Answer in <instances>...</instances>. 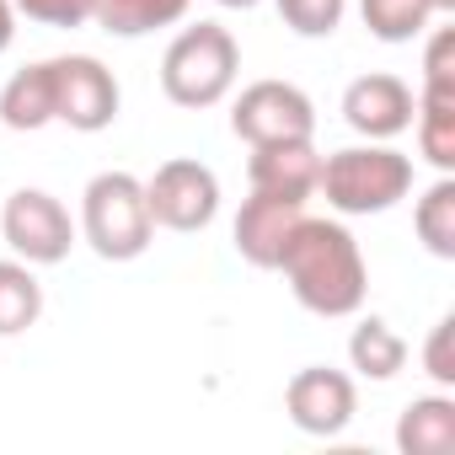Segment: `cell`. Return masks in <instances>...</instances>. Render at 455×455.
Wrapping results in <instances>:
<instances>
[{"instance_id":"obj_1","label":"cell","mask_w":455,"mask_h":455,"mask_svg":"<svg viewBox=\"0 0 455 455\" xmlns=\"http://www.w3.org/2000/svg\"><path fill=\"white\" fill-rule=\"evenodd\" d=\"M279 274L290 284V295L311 311V316H359L364 311V295H370V268H364V252L354 242V231L343 220H322V214H306L295 225V236L279 258Z\"/></svg>"},{"instance_id":"obj_2","label":"cell","mask_w":455,"mask_h":455,"mask_svg":"<svg viewBox=\"0 0 455 455\" xmlns=\"http://www.w3.org/2000/svg\"><path fill=\"white\" fill-rule=\"evenodd\" d=\"M316 193H322L343 220L386 214V209H396V204L412 193V156H402L391 140H364V145L332 150V156H322V182H316Z\"/></svg>"},{"instance_id":"obj_3","label":"cell","mask_w":455,"mask_h":455,"mask_svg":"<svg viewBox=\"0 0 455 455\" xmlns=\"http://www.w3.org/2000/svg\"><path fill=\"white\" fill-rule=\"evenodd\" d=\"M242 76V44L231 28H220V22H193L182 28L166 54H161V92L166 102L177 108H220L225 97H231Z\"/></svg>"},{"instance_id":"obj_4","label":"cell","mask_w":455,"mask_h":455,"mask_svg":"<svg viewBox=\"0 0 455 455\" xmlns=\"http://www.w3.org/2000/svg\"><path fill=\"white\" fill-rule=\"evenodd\" d=\"M81 242L102 263H134L156 242V220L145 204V182L134 172H97L81 188Z\"/></svg>"},{"instance_id":"obj_5","label":"cell","mask_w":455,"mask_h":455,"mask_svg":"<svg viewBox=\"0 0 455 455\" xmlns=\"http://www.w3.org/2000/svg\"><path fill=\"white\" fill-rule=\"evenodd\" d=\"M145 204L156 231H177V236L209 231L220 214V177L193 156H172L145 177Z\"/></svg>"},{"instance_id":"obj_6","label":"cell","mask_w":455,"mask_h":455,"mask_svg":"<svg viewBox=\"0 0 455 455\" xmlns=\"http://www.w3.org/2000/svg\"><path fill=\"white\" fill-rule=\"evenodd\" d=\"M0 236H6L12 258H22V263H33V268H54V263L70 258V247H76L81 231H76L70 209H65L54 193H44V188H17V193L6 198V209H0Z\"/></svg>"},{"instance_id":"obj_7","label":"cell","mask_w":455,"mask_h":455,"mask_svg":"<svg viewBox=\"0 0 455 455\" xmlns=\"http://www.w3.org/2000/svg\"><path fill=\"white\" fill-rule=\"evenodd\" d=\"M49 70H54V124H65L76 134L113 129L124 92H118V76L97 54H60V60H49Z\"/></svg>"},{"instance_id":"obj_8","label":"cell","mask_w":455,"mask_h":455,"mask_svg":"<svg viewBox=\"0 0 455 455\" xmlns=\"http://www.w3.org/2000/svg\"><path fill=\"white\" fill-rule=\"evenodd\" d=\"M231 134L247 145L316 140V102L295 81H252L231 102Z\"/></svg>"},{"instance_id":"obj_9","label":"cell","mask_w":455,"mask_h":455,"mask_svg":"<svg viewBox=\"0 0 455 455\" xmlns=\"http://www.w3.org/2000/svg\"><path fill=\"white\" fill-rule=\"evenodd\" d=\"M284 412H290V423L300 434L338 439L359 412V386H354V375H343L332 364H306L284 386Z\"/></svg>"},{"instance_id":"obj_10","label":"cell","mask_w":455,"mask_h":455,"mask_svg":"<svg viewBox=\"0 0 455 455\" xmlns=\"http://www.w3.org/2000/svg\"><path fill=\"white\" fill-rule=\"evenodd\" d=\"M412 113H418V92L391 70H370L343 92V124L359 140H396L412 129Z\"/></svg>"},{"instance_id":"obj_11","label":"cell","mask_w":455,"mask_h":455,"mask_svg":"<svg viewBox=\"0 0 455 455\" xmlns=\"http://www.w3.org/2000/svg\"><path fill=\"white\" fill-rule=\"evenodd\" d=\"M300 220H306L300 198H279V193H258L252 188V198H242V209H236L231 242H236V252L252 268H279V258H284V247H290Z\"/></svg>"},{"instance_id":"obj_12","label":"cell","mask_w":455,"mask_h":455,"mask_svg":"<svg viewBox=\"0 0 455 455\" xmlns=\"http://www.w3.org/2000/svg\"><path fill=\"white\" fill-rule=\"evenodd\" d=\"M247 177L258 193H279V198H311L322 182V150L316 140H279V145H252Z\"/></svg>"},{"instance_id":"obj_13","label":"cell","mask_w":455,"mask_h":455,"mask_svg":"<svg viewBox=\"0 0 455 455\" xmlns=\"http://www.w3.org/2000/svg\"><path fill=\"white\" fill-rule=\"evenodd\" d=\"M396 450L402 455H450L455 450V396H412L396 418Z\"/></svg>"},{"instance_id":"obj_14","label":"cell","mask_w":455,"mask_h":455,"mask_svg":"<svg viewBox=\"0 0 455 455\" xmlns=\"http://www.w3.org/2000/svg\"><path fill=\"white\" fill-rule=\"evenodd\" d=\"M0 124L17 129V134H38V129L54 124V70H49V60L17 70L0 86Z\"/></svg>"},{"instance_id":"obj_15","label":"cell","mask_w":455,"mask_h":455,"mask_svg":"<svg viewBox=\"0 0 455 455\" xmlns=\"http://www.w3.org/2000/svg\"><path fill=\"white\" fill-rule=\"evenodd\" d=\"M418 156L434 172H455V86H418Z\"/></svg>"},{"instance_id":"obj_16","label":"cell","mask_w":455,"mask_h":455,"mask_svg":"<svg viewBox=\"0 0 455 455\" xmlns=\"http://www.w3.org/2000/svg\"><path fill=\"white\" fill-rule=\"evenodd\" d=\"M412 231H418V242H423L428 258L455 263V172H439L418 193V204H412Z\"/></svg>"},{"instance_id":"obj_17","label":"cell","mask_w":455,"mask_h":455,"mask_svg":"<svg viewBox=\"0 0 455 455\" xmlns=\"http://www.w3.org/2000/svg\"><path fill=\"white\" fill-rule=\"evenodd\" d=\"M193 12V0H97L92 22L113 38H145L161 28H177Z\"/></svg>"},{"instance_id":"obj_18","label":"cell","mask_w":455,"mask_h":455,"mask_svg":"<svg viewBox=\"0 0 455 455\" xmlns=\"http://www.w3.org/2000/svg\"><path fill=\"white\" fill-rule=\"evenodd\" d=\"M348 364L364 380H391L407 364V343L386 316H359V327L348 332Z\"/></svg>"},{"instance_id":"obj_19","label":"cell","mask_w":455,"mask_h":455,"mask_svg":"<svg viewBox=\"0 0 455 455\" xmlns=\"http://www.w3.org/2000/svg\"><path fill=\"white\" fill-rule=\"evenodd\" d=\"M38 316H44V284H38L33 263L0 258V338L38 327Z\"/></svg>"},{"instance_id":"obj_20","label":"cell","mask_w":455,"mask_h":455,"mask_svg":"<svg viewBox=\"0 0 455 455\" xmlns=\"http://www.w3.org/2000/svg\"><path fill=\"white\" fill-rule=\"evenodd\" d=\"M359 17H364L370 38H380V44H412V38L428 33L434 6H428V0H359Z\"/></svg>"},{"instance_id":"obj_21","label":"cell","mask_w":455,"mask_h":455,"mask_svg":"<svg viewBox=\"0 0 455 455\" xmlns=\"http://www.w3.org/2000/svg\"><path fill=\"white\" fill-rule=\"evenodd\" d=\"M274 6L295 38H332L343 28L348 0H274Z\"/></svg>"},{"instance_id":"obj_22","label":"cell","mask_w":455,"mask_h":455,"mask_svg":"<svg viewBox=\"0 0 455 455\" xmlns=\"http://www.w3.org/2000/svg\"><path fill=\"white\" fill-rule=\"evenodd\" d=\"M423 375H428L439 391L455 386V316H439V322L428 327V343H423Z\"/></svg>"},{"instance_id":"obj_23","label":"cell","mask_w":455,"mask_h":455,"mask_svg":"<svg viewBox=\"0 0 455 455\" xmlns=\"http://www.w3.org/2000/svg\"><path fill=\"white\" fill-rule=\"evenodd\" d=\"M17 17L38 22V28H86L97 0H12Z\"/></svg>"},{"instance_id":"obj_24","label":"cell","mask_w":455,"mask_h":455,"mask_svg":"<svg viewBox=\"0 0 455 455\" xmlns=\"http://www.w3.org/2000/svg\"><path fill=\"white\" fill-rule=\"evenodd\" d=\"M17 44V6L12 0H0V54H6Z\"/></svg>"},{"instance_id":"obj_25","label":"cell","mask_w":455,"mask_h":455,"mask_svg":"<svg viewBox=\"0 0 455 455\" xmlns=\"http://www.w3.org/2000/svg\"><path fill=\"white\" fill-rule=\"evenodd\" d=\"M214 6H225V12H252V6H263V0H214Z\"/></svg>"},{"instance_id":"obj_26","label":"cell","mask_w":455,"mask_h":455,"mask_svg":"<svg viewBox=\"0 0 455 455\" xmlns=\"http://www.w3.org/2000/svg\"><path fill=\"white\" fill-rule=\"evenodd\" d=\"M428 6H434V17H450V12H455V0H428Z\"/></svg>"}]
</instances>
